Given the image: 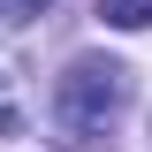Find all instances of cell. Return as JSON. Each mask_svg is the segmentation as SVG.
<instances>
[{
	"mask_svg": "<svg viewBox=\"0 0 152 152\" xmlns=\"http://www.w3.org/2000/svg\"><path fill=\"white\" fill-rule=\"evenodd\" d=\"M122 107H129V69L107 61V53H76L53 76V114H61V129H76V137H99Z\"/></svg>",
	"mask_w": 152,
	"mask_h": 152,
	"instance_id": "obj_1",
	"label": "cell"
},
{
	"mask_svg": "<svg viewBox=\"0 0 152 152\" xmlns=\"http://www.w3.org/2000/svg\"><path fill=\"white\" fill-rule=\"evenodd\" d=\"M23 129V84H15V69L0 61V137H15Z\"/></svg>",
	"mask_w": 152,
	"mask_h": 152,
	"instance_id": "obj_2",
	"label": "cell"
},
{
	"mask_svg": "<svg viewBox=\"0 0 152 152\" xmlns=\"http://www.w3.org/2000/svg\"><path fill=\"white\" fill-rule=\"evenodd\" d=\"M99 15L114 31H152V0H99Z\"/></svg>",
	"mask_w": 152,
	"mask_h": 152,
	"instance_id": "obj_3",
	"label": "cell"
},
{
	"mask_svg": "<svg viewBox=\"0 0 152 152\" xmlns=\"http://www.w3.org/2000/svg\"><path fill=\"white\" fill-rule=\"evenodd\" d=\"M31 15H46V0H0V23H31Z\"/></svg>",
	"mask_w": 152,
	"mask_h": 152,
	"instance_id": "obj_4",
	"label": "cell"
}]
</instances>
